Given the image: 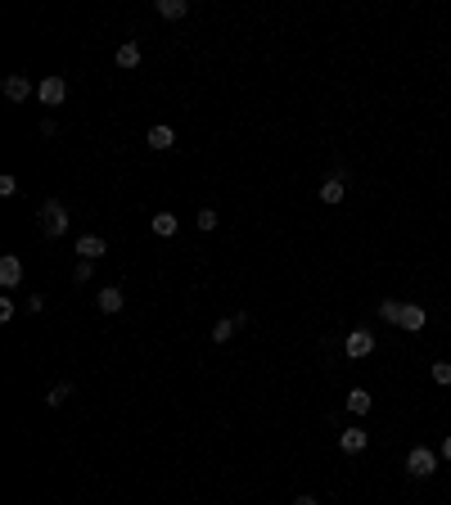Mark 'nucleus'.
Masks as SVG:
<instances>
[{"label": "nucleus", "mask_w": 451, "mask_h": 505, "mask_svg": "<svg viewBox=\"0 0 451 505\" xmlns=\"http://www.w3.org/2000/svg\"><path fill=\"white\" fill-rule=\"evenodd\" d=\"M100 311H104V316H117V311H122V289H117V284L100 289Z\"/></svg>", "instance_id": "obj_11"}, {"label": "nucleus", "mask_w": 451, "mask_h": 505, "mask_svg": "<svg viewBox=\"0 0 451 505\" xmlns=\"http://www.w3.org/2000/svg\"><path fill=\"white\" fill-rule=\"evenodd\" d=\"M348 411H352V415H366V411H370V393H366V388H352V393H348Z\"/></svg>", "instance_id": "obj_16"}, {"label": "nucleus", "mask_w": 451, "mask_h": 505, "mask_svg": "<svg viewBox=\"0 0 451 505\" xmlns=\"http://www.w3.org/2000/svg\"><path fill=\"white\" fill-rule=\"evenodd\" d=\"M235 329H240V325H235V316H226V320H217V325H212V343H226V339L235 334Z\"/></svg>", "instance_id": "obj_17"}, {"label": "nucleus", "mask_w": 451, "mask_h": 505, "mask_svg": "<svg viewBox=\"0 0 451 505\" xmlns=\"http://www.w3.org/2000/svg\"><path fill=\"white\" fill-rule=\"evenodd\" d=\"M0 284H5V289H18V284H23V262H18L14 253L0 257Z\"/></svg>", "instance_id": "obj_6"}, {"label": "nucleus", "mask_w": 451, "mask_h": 505, "mask_svg": "<svg viewBox=\"0 0 451 505\" xmlns=\"http://www.w3.org/2000/svg\"><path fill=\"white\" fill-rule=\"evenodd\" d=\"M68 208H63L59 199H46L41 203V235H46V240H59L63 230H68Z\"/></svg>", "instance_id": "obj_1"}, {"label": "nucleus", "mask_w": 451, "mask_h": 505, "mask_svg": "<svg viewBox=\"0 0 451 505\" xmlns=\"http://www.w3.org/2000/svg\"><path fill=\"white\" fill-rule=\"evenodd\" d=\"M366 442H370V433H366V428H357V424H352V428H343V433H339V447L348 451V456L366 451Z\"/></svg>", "instance_id": "obj_7"}, {"label": "nucleus", "mask_w": 451, "mask_h": 505, "mask_svg": "<svg viewBox=\"0 0 451 505\" xmlns=\"http://www.w3.org/2000/svg\"><path fill=\"white\" fill-rule=\"evenodd\" d=\"M104 253H109L104 235H81V240H77V257H81V262H95V257H104Z\"/></svg>", "instance_id": "obj_5"}, {"label": "nucleus", "mask_w": 451, "mask_h": 505, "mask_svg": "<svg viewBox=\"0 0 451 505\" xmlns=\"http://www.w3.org/2000/svg\"><path fill=\"white\" fill-rule=\"evenodd\" d=\"M343 352H348L352 361H357V357H370V352H374V334H370V329H352V334L343 339Z\"/></svg>", "instance_id": "obj_3"}, {"label": "nucleus", "mask_w": 451, "mask_h": 505, "mask_svg": "<svg viewBox=\"0 0 451 505\" xmlns=\"http://www.w3.org/2000/svg\"><path fill=\"white\" fill-rule=\"evenodd\" d=\"M72 280H77V284H91V262H77V266H72Z\"/></svg>", "instance_id": "obj_22"}, {"label": "nucleus", "mask_w": 451, "mask_h": 505, "mask_svg": "<svg viewBox=\"0 0 451 505\" xmlns=\"http://www.w3.org/2000/svg\"><path fill=\"white\" fill-rule=\"evenodd\" d=\"M294 505H320V501H316V497H307V492H303V497H298Z\"/></svg>", "instance_id": "obj_23"}, {"label": "nucleus", "mask_w": 451, "mask_h": 505, "mask_svg": "<svg viewBox=\"0 0 451 505\" xmlns=\"http://www.w3.org/2000/svg\"><path fill=\"white\" fill-rule=\"evenodd\" d=\"M145 140H149V149H171V145H176V131H171L167 122H158V126H149Z\"/></svg>", "instance_id": "obj_9"}, {"label": "nucleus", "mask_w": 451, "mask_h": 505, "mask_svg": "<svg viewBox=\"0 0 451 505\" xmlns=\"http://www.w3.org/2000/svg\"><path fill=\"white\" fill-rule=\"evenodd\" d=\"M27 95H32V81H27V77H18V72H14V77H5V100L23 104Z\"/></svg>", "instance_id": "obj_10"}, {"label": "nucleus", "mask_w": 451, "mask_h": 505, "mask_svg": "<svg viewBox=\"0 0 451 505\" xmlns=\"http://www.w3.org/2000/svg\"><path fill=\"white\" fill-rule=\"evenodd\" d=\"M397 325H402L406 334L424 329V307H420V303H406V307H402V320H397Z\"/></svg>", "instance_id": "obj_8"}, {"label": "nucleus", "mask_w": 451, "mask_h": 505, "mask_svg": "<svg viewBox=\"0 0 451 505\" xmlns=\"http://www.w3.org/2000/svg\"><path fill=\"white\" fill-rule=\"evenodd\" d=\"M37 95H41V104H46V109H59L63 100H68V81L63 77H46L37 86Z\"/></svg>", "instance_id": "obj_2"}, {"label": "nucleus", "mask_w": 451, "mask_h": 505, "mask_svg": "<svg viewBox=\"0 0 451 505\" xmlns=\"http://www.w3.org/2000/svg\"><path fill=\"white\" fill-rule=\"evenodd\" d=\"M402 307L406 303H393V298H388V303H379V316L388 320V325H397V320H402Z\"/></svg>", "instance_id": "obj_20"}, {"label": "nucleus", "mask_w": 451, "mask_h": 505, "mask_svg": "<svg viewBox=\"0 0 451 505\" xmlns=\"http://www.w3.org/2000/svg\"><path fill=\"white\" fill-rule=\"evenodd\" d=\"M176 230H181V221L171 217V212H158V217H154V235H163V240H171Z\"/></svg>", "instance_id": "obj_15"}, {"label": "nucleus", "mask_w": 451, "mask_h": 505, "mask_svg": "<svg viewBox=\"0 0 451 505\" xmlns=\"http://www.w3.org/2000/svg\"><path fill=\"white\" fill-rule=\"evenodd\" d=\"M136 63H140V46H136V41H122V46H117V68H136Z\"/></svg>", "instance_id": "obj_13"}, {"label": "nucleus", "mask_w": 451, "mask_h": 505, "mask_svg": "<svg viewBox=\"0 0 451 505\" xmlns=\"http://www.w3.org/2000/svg\"><path fill=\"white\" fill-rule=\"evenodd\" d=\"M68 397H72V383H55V388L46 393V406H63Z\"/></svg>", "instance_id": "obj_18"}, {"label": "nucleus", "mask_w": 451, "mask_h": 505, "mask_svg": "<svg viewBox=\"0 0 451 505\" xmlns=\"http://www.w3.org/2000/svg\"><path fill=\"white\" fill-rule=\"evenodd\" d=\"M406 469H411L415 478H429V474H433V469H438V456H433V451H429V447H415L411 456H406Z\"/></svg>", "instance_id": "obj_4"}, {"label": "nucleus", "mask_w": 451, "mask_h": 505, "mask_svg": "<svg viewBox=\"0 0 451 505\" xmlns=\"http://www.w3.org/2000/svg\"><path fill=\"white\" fill-rule=\"evenodd\" d=\"M443 460H451V433L443 438Z\"/></svg>", "instance_id": "obj_24"}, {"label": "nucleus", "mask_w": 451, "mask_h": 505, "mask_svg": "<svg viewBox=\"0 0 451 505\" xmlns=\"http://www.w3.org/2000/svg\"><path fill=\"white\" fill-rule=\"evenodd\" d=\"M185 14H190L185 0H158V18H167V23L171 18H185Z\"/></svg>", "instance_id": "obj_14"}, {"label": "nucleus", "mask_w": 451, "mask_h": 505, "mask_svg": "<svg viewBox=\"0 0 451 505\" xmlns=\"http://www.w3.org/2000/svg\"><path fill=\"white\" fill-rule=\"evenodd\" d=\"M217 221H221V217H217L212 208H199V217H195V225H199L203 235H208V230H217Z\"/></svg>", "instance_id": "obj_19"}, {"label": "nucleus", "mask_w": 451, "mask_h": 505, "mask_svg": "<svg viewBox=\"0 0 451 505\" xmlns=\"http://www.w3.org/2000/svg\"><path fill=\"white\" fill-rule=\"evenodd\" d=\"M343 190H348L343 185V171H334V176L320 185V203H343Z\"/></svg>", "instance_id": "obj_12"}, {"label": "nucleus", "mask_w": 451, "mask_h": 505, "mask_svg": "<svg viewBox=\"0 0 451 505\" xmlns=\"http://www.w3.org/2000/svg\"><path fill=\"white\" fill-rule=\"evenodd\" d=\"M433 383H443V388H451V361H438V365H433Z\"/></svg>", "instance_id": "obj_21"}]
</instances>
